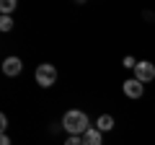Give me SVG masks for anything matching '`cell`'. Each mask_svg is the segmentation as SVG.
I'll return each instance as SVG.
<instances>
[{"mask_svg": "<svg viewBox=\"0 0 155 145\" xmlns=\"http://www.w3.org/2000/svg\"><path fill=\"white\" fill-rule=\"evenodd\" d=\"M124 96H127V99H140V96L145 93V88H142V83H140L137 78H132V80H124Z\"/></svg>", "mask_w": 155, "mask_h": 145, "instance_id": "4", "label": "cell"}, {"mask_svg": "<svg viewBox=\"0 0 155 145\" xmlns=\"http://www.w3.org/2000/svg\"><path fill=\"white\" fill-rule=\"evenodd\" d=\"M34 78H36V83L41 86V88H49V86L57 83V67L49 65V62H41V65L36 67V72H34Z\"/></svg>", "mask_w": 155, "mask_h": 145, "instance_id": "2", "label": "cell"}, {"mask_svg": "<svg viewBox=\"0 0 155 145\" xmlns=\"http://www.w3.org/2000/svg\"><path fill=\"white\" fill-rule=\"evenodd\" d=\"M83 145H104V143H101V130L98 127H91L88 132L83 135Z\"/></svg>", "mask_w": 155, "mask_h": 145, "instance_id": "6", "label": "cell"}, {"mask_svg": "<svg viewBox=\"0 0 155 145\" xmlns=\"http://www.w3.org/2000/svg\"><path fill=\"white\" fill-rule=\"evenodd\" d=\"M134 78L140 80V83H150V80L155 78V65L147 60H140L137 67H134Z\"/></svg>", "mask_w": 155, "mask_h": 145, "instance_id": "3", "label": "cell"}, {"mask_svg": "<svg viewBox=\"0 0 155 145\" xmlns=\"http://www.w3.org/2000/svg\"><path fill=\"white\" fill-rule=\"evenodd\" d=\"M11 29H13V18L11 16H0V31H11Z\"/></svg>", "mask_w": 155, "mask_h": 145, "instance_id": "8", "label": "cell"}, {"mask_svg": "<svg viewBox=\"0 0 155 145\" xmlns=\"http://www.w3.org/2000/svg\"><path fill=\"white\" fill-rule=\"evenodd\" d=\"M0 145H11V140H8V135H3V137H0Z\"/></svg>", "mask_w": 155, "mask_h": 145, "instance_id": "13", "label": "cell"}, {"mask_svg": "<svg viewBox=\"0 0 155 145\" xmlns=\"http://www.w3.org/2000/svg\"><path fill=\"white\" fill-rule=\"evenodd\" d=\"M96 124H98V130H101V132H109V130L114 127V119H111V114H101Z\"/></svg>", "mask_w": 155, "mask_h": 145, "instance_id": "7", "label": "cell"}, {"mask_svg": "<svg viewBox=\"0 0 155 145\" xmlns=\"http://www.w3.org/2000/svg\"><path fill=\"white\" fill-rule=\"evenodd\" d=\"M62 127H65L70 135H75V137H83V135L91 130L88 114L78 112V109H70V112H65V117H62Z\"/></svg>", "mask_w": 155, "mask_h": 145, "instance_id": "1", "label": "cell"}, {"mask_svg": "<svg viewBox=\"0 0 155 145\" xmlns=\"http://www.w3.org/2000/svg\"><path fill=\"white\" fill-rule=\"evenodd\" d=\"M21 70H23V62L18 60V57H5V60H3V72H5V75L16 78Z\"/></svg>", "mask_w": 155, "mask_h": 145, "instance_id": "5", "label": "cell"}, {"mask_svg": "<svg viewBox=\"0 0 155 145\" xmlns=\"http://www.w3.org/2000/svg\"><path fill=\"white\" fill-rule=\"evenodd\" d=\"M124 67H129V70H134V67H137V60H134L132 55H129V57H124Z\"/></svg>", "mask_w": 155, "mask_h": 145, "instance_id": "10", "label": "cell"}, {"mask_svg": "<svg viewBox=\"0 0 155 145\" xmlns=\"http://www.w3.org/2000/svg\"><path fill=\"white\" fill-rule=\"evenodd\" d=\"M0 11H3V16H8L11 11H16V0H3V3H0Z\"/></svg>", "mask_w": 155, "mask_h": 145, "instance_id": "9", "label": "cell"}, {"mask_svg": "<svg viewBox=\"0 0 155 145\" xmlns=\"http://www.w3.org/2000/svg\"><path fill=\"white\" fill-rule=\"evenodd\" d=\"M65 145H83V137H75V135H70Z\"/></svg>", "mask_w": 155, "mask_h": 145, "instance_id": "11", "label": "cell"}, {"mask_svg": "<svg viewBox=\"0 0 155 145\" xmlns=\"http://www.w3.org/2000/svg\"><path fill=\"white\" fill-rule=\"evenodd\" d=\"M0 127L8 130V117H5V114H0Z\"/></svg>", "mask_w": 155, "mask_h": 145, "instance_id": "12", "label": "cell"}]
</instances>
